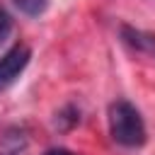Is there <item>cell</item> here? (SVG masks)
I'll return each instance as SVG.
<instances>
[{
    "label": "cell",
    "instance_id": "cell-1",
    "mask_svg": "<svg viewBox=\"0 0 155 155\" xmlns=\"http://www.w3.org/2000/svg\"><path fill=\"white\" fill-rule=\"evenodd\" d=\"M107 121H109L111 138L119 145H124V148H140L148 140L145 121H143L140 111L128 99L111 102L109 104V111H107Z\"/></svg>",
    "mask_w": 155,
    "mask_h": 155
},
{
    "label": "cell",
    "instance_id": "cell-2",
    "mask_svg": "<svg viewBox=\"0 0 155 155\" xmlns=\"http://www.w3.org/2000/svg\"><path fill=\"white\" fill-rule=\"evenodd\" d=\"M29 61H31V48L27 44H15L10 51L2 53V58H0V92H5L7 87H12L17 82V78L29 65Z\"/></svg>",
    "mask_w": 155,
    "mask_h": 155
},
{
    "label": "cell",
    "instance_id": "cell-3",
    "mask_svg": "<svg viewBox=\"0 0 155 155\" xmlns=\"http://www.w3.org/2000/svg\"><path fill=\"white\" fill-rule=\"evenodd\" d=\"M121 41L128 48H133L136 53H143V56H153L155 58V34L153 31L136 29L131 24H121Z\"/></svg>",
    "mask_w": 155,
    "mask_h": 155
},
{
    "label": "cell",
    "instance_id": "cell-4",
    "mask_svg": "<svg viewBox=\"0 0 155 155\" xmlns=\"http://www.w3.org/2000/svg\"><path fill=\"white\" fill-rule=\"evenodd\" d=\"M12 2H15L17 10L24 12L27 17H39V15H44L46 7H48V0H12Z\"/></svg>",
    "mask_w": 155,
    "mask_h": 155
},
{
    "label": "cell",
    "instance_id": "cell-5",
    "mask_svg": "<svg viewBox=\"0 0 155 155\" xmlns=\"http://www.w3.org/2000/svg\"><path fill=\"white\" fill-rule=\"evenodd\" d=\"M10 29H12V17H10V12L0 5V44L5 41V36L10 34Z\"/></svg>",
    "mask_w": 155,
    "mask_h": 155
},
{
    "label": "cell",
    "instance_id": "cell-6",
    "mask_svg": "<svg viewBox=\"0 0 155 155\" xmlns=\"http://www.w3.org/2000/svg\"><path fill=\"white\" fill-rule=\"evenodd\" d=\"M44 155H75V153H70V150H65V148H51V150H46Z\"/></svg>",
    "mask_w": 155,
    "mask_h": 155
}]
</instances>
